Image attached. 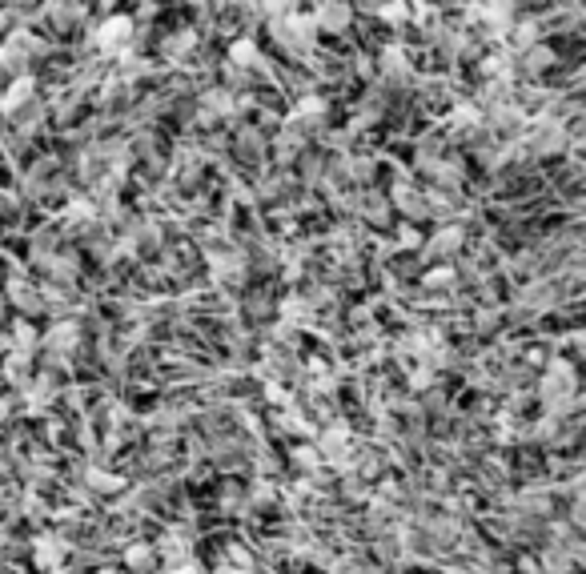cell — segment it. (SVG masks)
Returning a JSON list of instances; mask_svg holds the SVG:
<instances>
[{
  "label": "cell",
  "instance_id": "cell-1",
  "mask_svg": "<svg viewBox=\"0 0 586 574\" xmlns=\"http://www.w3.org/2000/svg\"><path fill=\"white\" fill-rule=\"evenodd\" d=\"M269 25V45L289 61V65H302L314 49H318V29H314V21H310V13H281V17H269L265 21Z\"/></svg>",
  "mask_w": 586,
  "mask_h": 574
},
{
  "label": "cell",
  "instance_id": "cell-2",
  "mask_svg": "<svg viewBox=\"0 0 586 574\" xmlns=\"http://www.w3.org/2000/svg\"><path fill=\"white\" fill-rule=\"evenodd\" d=\"M133 37H137V21L125 17V13H109L85 41H89V49H93L97 57L113 61V57H121V53L133 49Z\"/></svg>",
  "mask_w": 586,
  "mask_h": 574
},
{
  "label": "cell",
  "instance_id": "cell-3",
  "mask_svg": "<svg viewBox=\"0 0 586 574\" xmlns=\"http://www.w3.org/2000/svg\"><path fill=\"white\" fill-rule=\"evenodd\" d=\"M229 153H233V161H237L241 169L265 173V161H269V133L257 129V125L237 121V125L229 129Z\"/></svg>",
  "mask_w": 586,
  "mask_h": 574
},
{
  "label": "cell",
  "instance_id": "cell-4",
  "mask_svg": "<svg viewBox=\"0 0 586 574\" xmlns=\"http://www.w3.org/2000/svg\"><path fill=\"white\" fill-rule=\"evenodd\" d=\"M310 21L326 37H346L354 29V5H350V0H318Z\"/></svg>",
  "mask_w": 586,
  "mask_h": 574
},
{
  "label": "cell",
  "instance_id": "cell-5",
  "mask_svg": "<svg viewBox=\"0 0 586 574\" xmlns=\"http://www.w3.org/2000/svg\"><path fill=\"white\" fill-rule=\"evenodd\" d=\"M29 73H37L33 57H29L13 37L0 41V85H9V81H17V77H29Z\"/></svg>",
  "mask_w": 586,
  "mask_h": 574
}]
</instances>
